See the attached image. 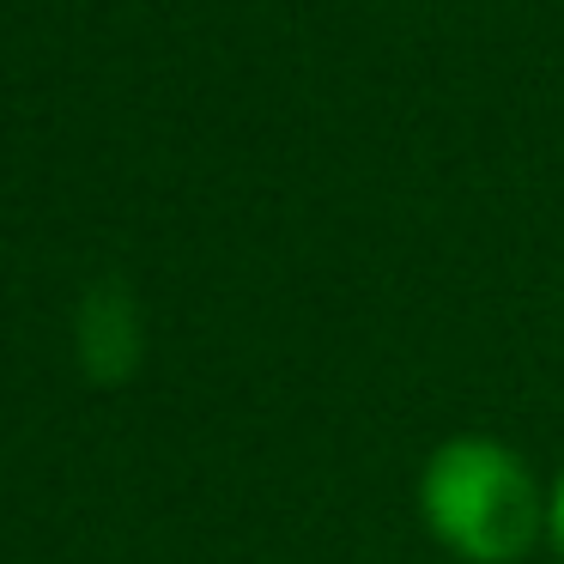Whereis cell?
Returning a JSON list of instances; mask_svg holds the SVG:
<instances>
[{
    "instance_id": "obj_2",
    "label": "cell",
    "mask_w": 564,
    "mask_h": 564,
    "mask_svg": "<svg viewBox=\"0 0 564 564\" xmlns=\"http://www.w3.org/2000/svg\"><path fill=\"white\" fill-rule=\"evenodd\" d=\"M79 358L98 382H122L134 377L140 365V316H134V297L122 285L104 280L98 292L79 304Z\"/></svg>"
},
{
    "instance_id": "obj_1",
    "label": "cell",
    "mask_w": 564,
    "mask_h": 564,
    "mask_svg": "<svg viewBox=\"0 0 564 564\" xmlns=\"http://www.w3.org/2000/svg\"><path fill=\"white\" fill-rule=\"evenodd\" d=\"M425 528L467 564H510L546 528V503L516 449L491 437H449L419 474Z\"/></svg>"
},
{
    "instance_id": "obj_3",
    "label": "cell",
    "mask_w": 564,
    "mask_h": 564,
    "mask_svg": "<svg viewBox=\"0 0 564 564\" xmlns=\"http://www.w3.org/2000/svg\"><path fill=\"white\" fill-rule=\"evenodd\" d=\"M546 534H552V546L564 552V479L552 486V503H546Z\"/></svg>"
}]
</instances>
